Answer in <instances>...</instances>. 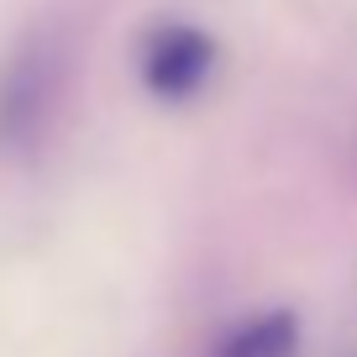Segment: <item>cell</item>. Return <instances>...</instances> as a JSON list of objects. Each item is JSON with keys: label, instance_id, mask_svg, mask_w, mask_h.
<instances>
[{"label": "cell", "instance_id": "obj_2", "mask_svg": "<svg viewBox=\"0 0 357 357\" xmlns=\"http://www.w3.org/2000/svg\"><path fill=\"white\" fill-rule=\"evenodd\" d=\"M137 68H142V84L153 100L184 105L195 100L215 74V43L190 22H158L153 32L142 37V53H137Z\"/></svg>", "mask_w": 357, "mask_h": 357}, {"label": "cell", "instance_id": "obj_3", "mask_svg": "<svg viewBox=\"0 0 357 357\" xmlns=\"http://www.w3.org/2000/svg\"><path fill=\"white\" fill-rule=\"evenodd\" d=\"M300 326L289 310H268L252 321H236L231 331H221L211 342V357H294Z\"/></svg>", "mask_w": 357, "mask_h": 357}, {"label": "cell", "instance_id": "obj_1", "mask_svg": "<svg viewBox=\"0 0 357 357\" xmlns=\"http://www.w3.org/2000/svg\"><path fill=\"white\" fill-rule=\"evenodd\" d=\"M63 89V53L53 37L32 32L0 68V147H32L47 132Z\"/></svg>", "mask_w": 357, "mask_h": 357}]
</instances>
